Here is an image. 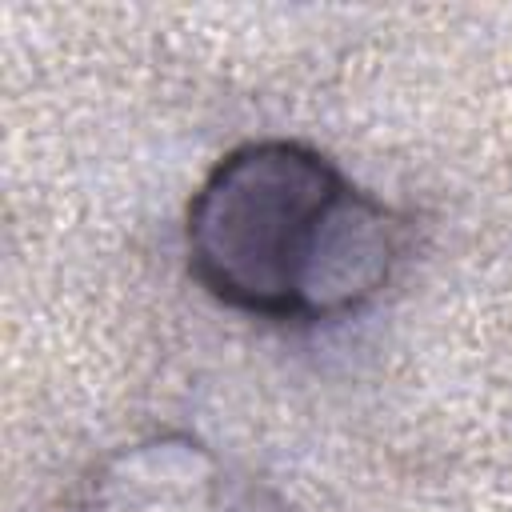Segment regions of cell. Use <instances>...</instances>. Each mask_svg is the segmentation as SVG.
Returning <instances> with one entry per match:
<instances>
[{
    "label": "cell",
    "mask_w": 512,
    "mask_h": 512,
    "mask_svg": "<svg viewBox=\"0 0 512 512\" xmlns=\"http://www.w3.org/2000/svg\"><path fill=\"white\" fill-rule=\"evenodd\" d=\"M404 248V220L304 144L228 152L188 208L192 276L268 320H328L372 300Z\"/></svg>",
    "instance_id": "6da1fadb"
}]
</instances>
